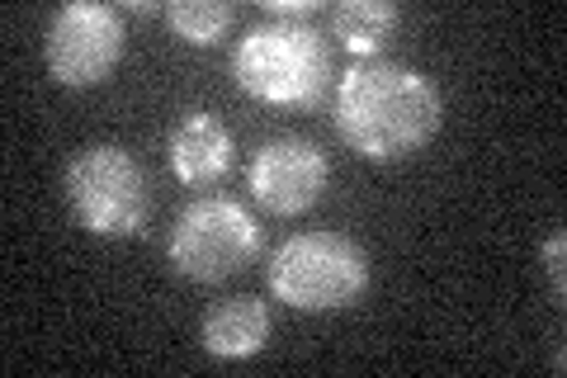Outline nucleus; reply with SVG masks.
Listing matches in <instances>:
<instances>
[{
    "instance_id": "f257e3e1",
    "label": "nucleus",
    "mask_w": 567,
    "mask_h": 378,
    "mask_svg": "<svg viewBox=\"0 0 567 378\" xmlns=\"http://www.w3.org/2000/svg\"><path fill=\"white\" fill-rule=\"evenodd\" d=\"M445 123L440 90L402 62H354L336 85V133L369 161L421 152Z\"/></svg>"
},
{
    "instance_id": "f03ea898",
    "label": "nucleus",
    "mask_w": 567,
    "mask_h": 378,
    "mask_svg": "<svg viewBox=\"0 0 567 378\" xmlns=\"http://www.w3.org/2000/svg\"><path fill=\"white\" fill-rule=\"evenodd\" d=\"M233 76L251 100L312 110L331 81V52L308 20H270L237 43Z\"/></svg>"
},
{
    "instance_id": "7ed1b4c3",
    "label": "nucleus",
    "mask_w": 567,
    "mask_h": 378,
    "mask_svg": "<svg viewBox=\"0 0 567 378\" xmlns=\"http://www.w3.org/2000/svg\"><path fill=\"white\" fill-rule=\"evenodd\" d=\"M369 289V256L341 232H298L270 256V294L293 313L350 308Z\"/></svg>"
},
{
    "instance_id": "20e7f679",
    "label": "nucleus",
    "mask_w": 567,
    "mask_h": 378,
    "mask_svg": "<svg viewBox=\"0 0 567 378\" xmlns=\"http://www.w3.org/2000/svg\"><path fill=\"white\" fill-rule=\"evenodd\" d=\"M66 204L95 237H137L152 213V190L133 152H123L118 142H95L71 156Z\"/></svg>"
},
{
    "instance_id": "39448f33",
    "label": "nucleus",
    "mask_w": 567,
    "mask_h": 378,
    "mask_svg": "<svg viewBox=\"0 0 567 378\" xmlns=\"http://www.w3.org/2000/svg\"><path fill=\"white\" fill-rule=\"evenodd\" d=\"M166 256L185 279L218 284L260 256V223L251 208L227 200V194L194 200L181 208V218L171 227Z\"/></svg>"
},
{
    "instance_id": "423d86ee",
    "label": "nucleus",
    "mask_w": 567,
    "mask_h": 378,
    "mask_svg": "<svg viewBox=\"0 0 567 378\" xmlns=\"http://www.w3.org/2000/svg\"><path fill=\"white\" fill-rule=\"evenodd\" d=\"M123 14L100 0H76L62 6L48 20V39H43V58L58 85L71 90H91L100 81L114 76V67L123 62Z\"/></svg>"
},
{
    "instance_id": "0eeeda50",
    "label": "nucleus",
    "mask_w": 567,
    "mask_h": 378,
    "mask_svg": "<svg viewBox=\"0 0 567 378\" xmlns=\"http://www.w3.org/2000/svg\"><path fill=\"white\" fill-rule=\"evenodd\" d=\"M327 156L308 137H270L251 156V194L275 218H298L308 213L327 190Z\"/></svg>"
},
{
    "instance_id": "6e6552de",
    "label": "nucleus",
    "mask_w": 567,
    "mask_h": 378,
    "mask_svg": "<svg viewBox=\"0 0 567 378\" xmlns=\"http://www.w3.org/2000/svg\"><path fill=\"white\" fill-rule=\"evenodd\" d=\"M233 133L213 114H185L171 133V171L185 185H213L233 171Z\"/></svg>"
},
{
    "instance_id": "1a4fd4ad",
    "label": "nucleus",
    "mask_w": 567,
    "mask_h": 378,
    "mask_svg": "<svg viewBox=\"0 0 567 378\" xmlns=\"http://www.w3.org/2000/svg\"><path fill=\"white\" fill-rule=\"evenodd\" d=\"M204 350L218 355V359H251L265 350L270 340V308L251 294H233L223 303H213L208 317H204Z\"/></svg>"
},
{
    "instance_id": "9d476101",
    "label": "nucleus",
    "mask_w": 567,
    "mask_h": 378,
    "mask_svg": "<svg viewBox=\"0 0 567 378\" xmlns=\"http://www.w3.org/2000/svg\"><path fill=\"white\" fill-rule=\"evenodd\" d=\"M393 29H398V6H388V0H346V6L331 10V33L360 58H374Z\"/></svg>"
},
{
    "instance_id": "9b49d317",
    "label": "nucleus",
    "mask_w": 567,
    "mask_h": 378,
    "mask_svg": "<svg viewBox=\"0 0 567 378\" xmlns=\"http://www.w3.org/2000/svg\"><path fill=\"white\" fill-rule=\"evenodd\" d=\"M166 14V24L181 33L185 43L194 48H208V43H218L227 29H233V6L227 0H171V6L162 10Z\"/></svg>"
},
{
    "instance_id": "f8f14e48",
    "label": "nucleus",
    "mask_w": 567,
    "mask_h": 378,
    "mask_svg": "<svg viewBox=\"0 0 567 378\" xmlns=\"http://www.w3.org/2000/svg\"><path fill=\"white\" fill-rule=\"evenodd\" d=\"M563 237H554L544 246V265H548V279H554V298H563Z\"/></svg>"
},
{
    "instance_id": "ddd939ff",
    "label": "nucleus",
    "mask_w": 567,
    "mask_h": 378,
    "mask_svg": "<svg viewBox=\"0 0 567 378\" xmlns=\"http://www.w3.org/2000/svg\"><path fill=\"white\" fill-rule=\"evenodd\" d=\"M265 10H270L275 20H308L312 0H265Z\"/></svg>"
}]
</instances>
